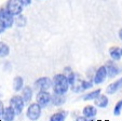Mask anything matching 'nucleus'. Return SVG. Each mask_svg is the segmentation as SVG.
<instances>
[{"instance_id": "1", "label": "nucleus", "mask_w": 122, "mask_h": 121, "mask_svg": "<svg viewBox=\"0 0 122 121\" xmlns=\"http://www.w3.org/2000/svg\"><path fill=\"white\" fill-rule=\"evenodd\" d=\"M53 90L54 93L56 94H65L68 91L69 88V82L68 79H67L66 75H63V74H58L55 75L53 78Z\"/></svg>"}, {"instance_id": "2", "label": "nucleus", "mask_w": 122, "mask_h": 121, "mask_svg": "<svg viewBox=\"0 0 122 121\" xmlns=\"http://www.w3.org/2000/svg\"><path fill=\"white\" fill-rule=\"evenodd\" d=\"M41 106L39 105L38 103L35 104H30L27 108V111H26V116L29 120L31 121H36L40 118L41 116Z\"/></svg>"}, {"instance_id": "3", "label": "nucleus", "mask_w": 122, "mask_h": 121, "mask_svg": "<svg viewBox=\"0 0 122 121\" xmlns=\"http://www.w3.org/2000/svg\"><path fill=\"white\" fill-rule=\"evenodd\" d=\"M7 10L14 16H17L23 11V5L20 0H9L7 3Z\"/></svg>"}, {"instance_id": "4", "label": "nucleus", "mask_w": 122, "mask_h": 121, "mask_svg": "<svg viewBox=\"0 0 122 121\" xmlns=\"http://www.w3.org/2000/svg\"><path fill=\"white\" fill-rule=\"evenodd\" d=\"M10 105L14 108L16 115H20L24 109V106H25V100L22 97V95H14L13 97H11L10 100Z\"/></svg>"}, {"instance_id": "5", "label": "nucleus", "mask_w": 122, "mask_h": 121, "mask_svg": "<svg viewBox=\"0 0 122 121\" xmlns=\"http://www.w3.org/2000/svg\"><path fill=\"white\" fill-rule=\"evenodd\" d=\"M36 100L43 108V107H46L50 104V102L52 100V96H51V94L48 91H39L37 93V96H36Z\"/></svg>"}, {"instance_id": "6", "label": "nucleus", "mask_w": 122, "mask_h": 121, "mask_svg": "<svg viewBox=\"0 0 122 121\" xmlns=\"http://www.w3.org/2000/svg\"><path fill=\"white\" fill-rule=\"evenodd\" d=\"M14 15H12L7 9H0V21L5 25L7 28H11L12 25L14 24Z\"/></svg>"}, {"instance_id": "7", "label": "nucleus", "mask_w": 122, "mask_h": 121, "mask_svg": "<svg viewBox=\"0 0 122 121\" xmlns=\"http://www.w3.org/2000/svg\"><path fill=\"white\" fill-rule=\"evenodd\" d=\"M51 87H52V80L48 77L39 78L35 81V88L39 91H48Z\"/></svg>"}, {"instance_id": "8", "label": "nucleus", "mask_w": 122, "mask_h": 121, "mask_svg": "<svg viewBox=\"0 0 122 121\" xmlns=\"http://www.w3.org/2000/svg\"><path fill=\"white\" fill-rule=\"evenodd\" d=\"M108 76L107 74V69L105 66H101L98 69H97L96 74H95V77H94V83L96 84H99L106 79V77Z\"/></svg>"}, {"instance_id": "9", "label": "nucleus", "mask_w": 122, "mask_h": 121, "mask_svg": "<svg viewBox=\"0 0 122 121\" xmlns=\"http://www.w3.org/2000/svg\"><path fill=\"white\" fill-rule=\"evenodd\" d=\"M106 69H107V74H108V76L110 78H113L115 76H117L118 74L120 73L119 68H118V66L115 64V63L112 62V61H109V62L106 63Z\"/></svg>"}, {"instance_id": "10", "label": "nucleus", "mask_w": 122, "mask_h": 121, "mask_svg": "<svg viewBox=\"0 0 122 121\" xmlns=\"http://www.w3.org/2000/svg\"><path fill=\"white\" fill-rule=\"evenodd\" d=\"M122 88V78H120L119 80H117V81H115L113 83H111V84H109L108 87H107V94H113L116 93V92L118 91V90H120Z\"/></svg>"}, {"instance_id": "11", "label": "nucleus", "mask_w": 122, "mask_h": 121, "mask_svg": "<svg viewBox=\"0 0 122 121\" xmlns=\"http://www.w3.org/2000/svg\"><path fill=\"white\" fill-rule=\"evenodd\" d=\"M15 115H16V112H15V110H14V108L10 105L9 107H5V112H3V120L13 121L14 118H15Z\"/></svg>"}, {"instance_id": "12", "label": "nucleus", "mask_w": 122, "mask_h": 121, "mask_svg": "<svg viewBox=\"0 0 122 121\" xmlns=\"http://www.w3.org/2000/svg\"><path fill=\"white\" fill-rule=\"evenodd\" d=\"M22 97L24 98L25 103L30 102L32 98V89L30 87H25L22 90Z\"/></svg>"}, {"instance_id": "13", "label": "nucleus", "mask_w": 122, "mask_h": 121, "mask_svg": "<svg viewBox=\"0 0 122 121\" xmlns=\"http://www.w3.org/2000/svg\"><path fill=\"white\" fill-rule=\"evenodd\" d=\"M23 87H24L23 78L20 77V76H17V77L14 78V80H13V89H14V91H16V92L21 91V90H23Z\"/></svg>"}, {"instance_id": "14", "label": "nucleus", "mask_w": 122, "mask_h": 121, "mask_svg": "<svg viewBox=\"0 0 122 121\" xmlns=\"http://www.w3.org/2000/svg\"><path fill=\"white\" fill-rule=\"evenodd\" d=\"M95 105L97 107L101 108H105L108 105V98L106 95H99L97 98H95Z\"/></svg>"}, {"instance_id": "15", "label": "nucleus", "mask_w": 122, "mask_h": 121, "mask_svg": "<svg viewBox=\"0 0 122 121\" xmlns=\"http://www.w3.org/2000/svg\"><path fill=\"white\" fill-rule=\"evenodd\" d=\"M82 112H83V115H84L86 118H92V117H94L95 115H96L97 110H96V108H95L94 106L89 105V106H85V107L83 108Z\"/></svg>"}, {"instance_id": "16", "label": "nucleus", "mask_w": 122, "mask_h": 121, "mask_svg": "<svg viewBox=\"0 0 122 121\" xmlns=\"http://www.w3.org/2000/svg\"><path fill=\"white\" fill-rule=\"evenodd\" d=\"M65 100H66V98L64 97V94H56V93H54L53 97H52V103H53V105H55V106L63 105V104L65 103Z\"/></svg>"}, {"instance_id": "17", "label": "nucleus", "mask_w": 122, "mask_h": 121, "mask_svg": "<svg viewBox=\"0 0 122 121\" xmlns=\"http://www.w3.org/2000/svg\"><path fill=\"white\" fill-rule=\"evenodd\" d=\"M109 54H110V57L113 59V61H119L121 58L122 54H121V50L117 47H112L109 50Z\"/></svg>"}, {"instance_id": "18", "label": "nucleus", "mask_w": 122, "mask_h": 121, "mask_svg": "<svg viewBox=\"0 0 122 121\" xmlns=\"http://www.w3.org/2000/svg\"><path fill=\"white\" fill-rule=\"evenodd\" d=\"M67 114L66 111H60V112H56V114L52 115L50 118V121H64L65 118H66Z\"/></svg>"}, {"instance_id": "19", "label": "nucleus", "mask_w": 122, "mask_h": 121, "mask_svg": "<svg viewBox=\"0 0 122 121\" xmlns=\"http://www.w3.org/2000/svg\"><path fill=\"white\" fill-rule=\"evenodd\" d=\"M99 94H101V90H95V91L93 92H90L89 94H85L84 96H83V100H95V98H97L99 96Z\"/></svg>"}, {"instance_id": "20", "label": "nucleus", "mask_w": 122, "mask_h": 121, "mask_svg": "<svg viewBox=\"0 0 122 121\" xmlns=\"http://www.w3.org/2000/svg\"><path fill=\"white\" fill-rule=\"evenodd\" d=\"M10 53V48L3 42H0V57H5Z\"/></svg>"}, {"instance_id": "21", "label": "nucleus", "mask_w": 122, "mask_h": 121, "mask_svg": "<svg viewBox=\"0 0 122 121\" xmlns=\"http://www.w3.org/2000/svg\"><path fill=\"white\" fill-rule=\"evenodd\" d=\"M14 22H15L16 26H19V27H24V26L26 25V23H27V20H26V17L24 15L20 14V15H17V17L15 18Z\"/></svg>"}, {"instance_id": "22", "label": "nucleus", "mask_w": 122, "mask_h": 121, "mask_svg": "<svg viewBox=\"0 0 122 121\" xmlns=\"http://www.w3.org/2000/svg\"><path fill=\"white\" fill-rule=\"evenodd\" d=\"M93 87V83L91 81H86V80H83L81 81V89L82 90H86V89H91Z\"/></svg>"}, {"instance_id": "23", "label": "nucleus", "mask_w": 122, "mask_h": 121, "mask_svg": "<svg viewBox=\"0 0 122 121\" xmlns=\"http://www.w3.org/2000/svg\"><path fill=\"white\" fill-rule=\"evenodd\" d=\"M121 109H122V100H120V102H118V103H117V105L115 106L113 114H115L116 116H119L120 112H121Z\"/></svg>"}, {"instance_id": "24", "label": "nucleus", "mask_w": 122, "mask_h": 121, "mask_svg": "<svg viewBox=\"0 0 122 121\" xmlns=\"http://www.w3.org/2000/svg\"><path fill=\"white\" fill-rule=\"evenodd\" d=\"M20 2L22 3L23 7H27V5H29L31 3V0H20Z\"/></svg>"}, {"instance_id": "25", "label": "nucleus", "mask_w": 122, "mask_h": 121, "mask_svg": "<svg viewBox=\"0 0 122 121\" xmlns=\"http://www.w3.org/2000/svg\"><path fill=\"white\" fill-rule=\"evenodd\" d=\"M7 29V27H5V25L2 23V21H0V34H2V32H5V30Z\"/></svg>"}, {"instance_id": "26", "label": "nucleus", "mask_w": 122, "mask_h": 121, "mask_svg": "<svg viewBox=\"0 0 122 121\" xmlns=\"http://www.w3.org/2000/svg\"><path fill=\"white\" fill-rule=\"evenodd\" d=\"M5 106H3V103L0 100V117L1 116H3V112H5Z\"/></svg>"}, {"instance_id": "27", "label": "nucleus", "mask_w": 122, "mask_h": 121, "mask_svg": "<svg viewBox=\"0 0 122 121\" xmlns=\"http://www.w3.org/2000/svg\"><path fill=\"white\" fill-rule=\"evenodd\" d=\"M77 121H89L88 119H86V117H79L78 119H77Z\"/></svg>"}, {"instance_id": "28", "label": "nucleus", "mask_w": 122, "mask_h": 121, "mask_svg": "<svg viewBox=\"0 0 122 121\" xmlns=\"http://www.w3.org/2000/svg\"><path fill=\"white\" fill-rule=\"evenodd\" d=\"M119 37H120V39L122 40V28L119 30Z\"/></svg>"}, {"instance_id": "29", "label": "nucleus", "mask_w": 122, "mask_h": 121, "mask_svg": "<svg viewBox=\"0 0 122 121\" xmlns=\"http://www.w3.org/2000/svg\"><path fill=\"white\" fill-rule=\"evenodd\" d=\"M121 54H122V49H121Z\"/></svg>"}]
</instances>
